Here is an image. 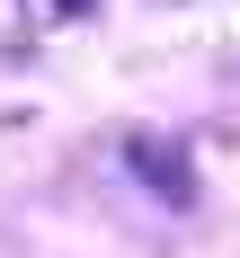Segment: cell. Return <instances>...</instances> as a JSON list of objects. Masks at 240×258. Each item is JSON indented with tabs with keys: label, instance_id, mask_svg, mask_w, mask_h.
Listing matches in <instances>:
<instances>
[{
	"label": "cell",
	"instance_id": "obj_2",
	"mask_svg": "<svg viewBox=\"0 0 240 258\" xmlns=\"http://www.w3.org/2000/svg\"><path fill=\"white\" fill-rule=\"evenodd\" d=\"M36 18H89V0H27Z\"/></svg>",
	"mask_w": 240,
	"mask_h": 258
},
{
	"label": "cell",
	"instance_id": "obj_1",
	"mask_svg": "<svg viewBox=\"0 0 240 258\" xmlns=\"http://www.w3.org/2000/svg\"><path fill=\"white\" fill-rule=\"evenodd\" d=\"M125 160L151 178V196H160V205H187V196H196V160H187L178 143H160V134H133V143H125Z\"/></svg>",
	"mask_w": 240,
	"mask_h": 258
}]
</instances>
